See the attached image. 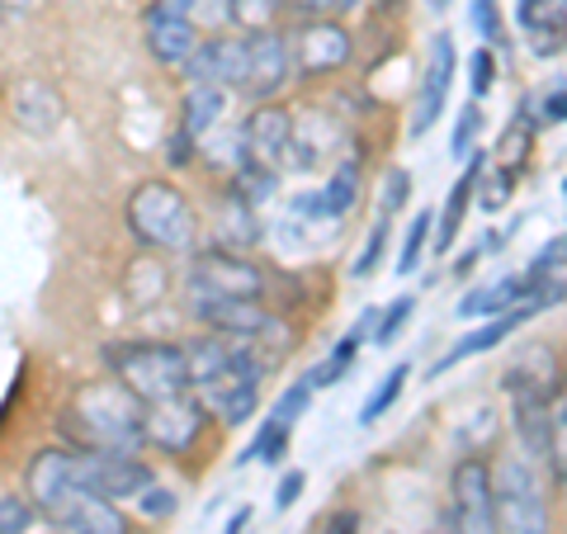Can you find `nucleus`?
I'll use <instances>...</instances> for the list:
<instances>
[{
    "instance_id": "obj_36",
    "label": "nucleus",
    "mask_w": 567,
    "mask_h": 534,
    "mask_svg": "<svg viewBox=\"0 0 567 534\" xmlns=\"http://www.w3.org/2000/svg\"><path fill=\"white\" fill-rule=\"evenodd\" d=\"M412 312H416V298H398L393 308H388L379 317V327H374V346H393V336L412 322Z\"/></svg>"
},
{
    "instance_id": "obj_48",
    "label": "nucleus",
    "mask_w": 567,
    "mask_h": 534,
    "mask_svg": "<svg viewBox=\"0 0 567 534\" xmlns=\"http://www.w3.org/2000/svg\"><path fill=\"white\" fill-rule=\"evenodd\" d=\"M223 534H251V506H237L233 511V521H227Z\"/></svg>"
},
{
    "instance_id": "obj_47",
    "label": "nucleus",
    "mask_w": 567,
    "mask_h": 534,
    "mask_svg": "<svg viewBox=\"0 0 567 534\" xmlns=\"http://www.w3.org/2000/svg\"><path fill=\"white\" fill-rule=\"evenodd\" d=\"M544 119H554V123H567V91H554V95H544Z\"/></svg>"
},
{
    "instance_id": "obj_37",
    "label": "nucleus",
    "mask_w": 567,
    "mask_h": 534,
    "mask_svg": "<svg viewBox=\"0 0 567 534\" xmlns=\"http://www.w3.org/2000/svg\"><path fill=\"white\" fill-rule=\"evenodd\" d=\"M308 402H312V383H308V379H303V383H289V388H284V398L275 402V421L298 425V417L308 412Z\"/></svg>"
},
{
    "instance_id": "obj_25",
    "label": "nucleus",
    "mask_w": 567,
    "mask_h": 534,
    "mask_svg": "<svg viewBox=\"0 0 567 534\" xmlns=\"http://www.w3.org/2000/svg\"><path fill=\"white\" fill-rule=\"evenodd\" d=\"M354 199H360V162H341L327 175V185L312 199H303V208L317 213V218H346Z\"/></svg>"
},
{
    "instance_id": "obj_33",
    "label": "nucleus",
    "mask_w": 567,
    "mask_h": 534,
    "mask_svg": "<svg viewBox=\"0 0 567 534\" xmlns=\"http://www.w3.org/2000/svg\"><path fill=\"white\" fill-rule=\"evenodd\" d=\"M477 133H483V100H468L464 110H458L454 137H450V147H454L458 162H468V156L477 152Z\"/></svg>"
},
{
    "instance_id": "obj_29",
    "label": "nucleus",
    "mask_w": 567,
    "mask_h": 534,
    "mask_svg": "<svg viewBox=\"0 0 567 534\" xmlns=\"http://www.w3.org/2000/svg\"><path fill=\"white\" fill-rule=\"evenodd\" d=\"M406 379H412V364H398V369H388L383 373V383L369 393V402L360 407V425H374L388 407H398V398H402V388H406Z\"/></svg>"
},
{
    "instance_id": "obj_23",
    "label": "nucleus",
    "mask_w": 567,
    "mask_h": 534,
    "mask_svg": "<svg viewBox=\"0 0 567 534\" xmlns=\"http://www.w3.org/2000/svg\"><path fill=\"white\" fill-rule=\"evenodd\" d=\"M227 100H233V91H223V85H189V91H185V119H181V129L194 142H208L213 133L223 129Z\"/></svg>"
},
{
    "instance_id": "obj_24",
    "label": "nucleus",
    "mask_w": 567,
    "mask_h": 534,
    "mask_svg": "<svg viewBox=\"0 0 567 534\" xmlns=\"http://www.w3.org/2000/svg\"><path fill=\"white\" fill-rule=\"evenodd\" d=\"M14 123H20L24 133H33V137L52 133L62 123V95L52 91V85H43V81H29L24 91L14 95Z\"/></svg>"
},
{
    "instance_id": "obj_21",
    "label": "nucleus",
    "mask_w": 567,
    "mask_h": 534,
    "mask_svg": "<svg viewBox=\"0 0 567 534\" xmlns=\"http://www.w3.org/2000/svg\"><path fill=\"white\" fill-rule=\"evenodd\" d=\"M483 152H473V162L464 166V175L454 181V189H450V199H445V208H440V233H435V256H450L454 251V242H458V233H464V218H468V204H473V194H477V185H483Z\"/></svg>"
},
{
    "instance_id": "obj_11",
    "label": "nucleus",
    "mask_w": 567,
    "mask_h": 534,
    "mask_svg": "<svg viewBox=\"0 0 567 534\" xmlns=\"http://www.w3.org/2000/svg\"><path fill=\"white\" fill-rule=\"evenodd\" d=\"M293 48V76H331L350 62V33L336 20H303L289 33Z\"/></svg>"
},
{
    "instance_id": "obj_39",
    "label": "nucleus",
    "mask_w": 567,
    "mask_h": 534,
    "mask_svg": "<svg viewBox=\"0 0 567 534\" xmlns=\"http://www.w3.org/2000/svg\"><path fill=\"white\" fill-rule=\"evenodd\" d=\"M468 20H473V29H477V39H487V48H492V43H506V39H502V10H496V0H473Z\"/></svg>"
},
{
    "instance_id": "obj_32",
    "label": "nucleus",
    "mask_w": 567,
    "mask_h": 534,
    "mask_svg": "<svg viewBox=\"0 0 567 534\" xmlns=\"http://www.w3.org/2000/svg\"><path fill=\"white\" fill-rule=\"evenodd\" d=\"M516 14H520V24H525V29L554 33V29L567 24V0H520Z\"/></svg>"
},
{
    "instance_id": "obj_10",
    "label": "nucleus",
    "mask_w": 567,
    "mask_h": 534,
    "mask_svg": "<svg viewBox=\"0 0 567 534\" xmlns=\"http://www.w3.org/2000/svg\"><path fill=\"white\" fill-rule=\"evenodd\" d=\"M450 521L464 534H496L492 515V464L483 459H458L450 477Z\"/></svg>"
},
{
    "instance_id": "obj_22",
    "label": "nucleus",
    "mask_w": 567,
    "mask_h": 534,
    "mask_svg": "<svg viewBox=\"0 0 567 534\" xmlns=\"http://www.w3.org/2000/svg\"><path fill=\"white\" fill-rule=\"evenodd\" d=\"M502 388H506V398L511 402H520V398H554L558 393V383H554V350H525L516 364H511L502 373Z\"/></svg>"
},
{
    "instance_id": "obj_2",
    "label": "nucleus",
    "mask_w": 567,
    "mask_h": 534,
    "mask_svg": "<svg viewBox=\"0 0 567 534\" xmlns=\"http://www.w3.org/2000/svg\"><path fill=\"white\" fill-rule=\"evenodd\" d=\"M110 369H114V379L147 407L194 393L189 355L181 341H123L110 350Z\"/></svg>"
},
{
    "instance_id": "obj_40",
    "label": "nucleus",
    "mask_w": 567,
    "mask_h": 534,
    "mask_svg": "<svg viewBox=\"0 0 567 534\" xmlns=\"http://www.w3.org/2000/svg\"><path fill=\"white\" fill-rule=\"evenodd\" d=\"M406 194H412V175H406L402 166H393L383 175V194H379V213H388V218H393V213L406 204Z\"/></svg>"
},
{
    "instance_id": "obj_30",
    "label": "nucleus",
    "mask_w": 567,
    "mask_h": 534,
    "mask_svg": "<svg viewBox=\"0 0 567 534\" xmlns=\"http://www.w3.org/2000/svg\"><path fill=\"white\" fill-rule=\"evenodd\" d=\"M548 464L567 483V383L548 402Z\"/></svg>"
},
{
    "instance_id": "obj_14",
    "label": "nucleus",
    "mask_w": 567,
    "mask_h": 534,
    "mask_svg": "<svg viewBox=\"0 0 567 534\" xmlns=\"http://www.w3.org/2000/svg\"><path fill=\"white\" fill-rule=\"evenodd\" d=\"M204 402L185 393V398H171V402H152L147 407V444L166 454H185L194 440L204 431Z\"/></svg>"
},
{
    "instance_id": "obj_49",
    "label": "nucleus",
    "mask_w": 567,
    "mask_h": 534,
    "mask_svg": "<svg viewBox=\"0 0 567 534\" xmlns=\"http://www.w3.org/2000/svg\"><path fill=\"white\" fill-rule=\"evenodd\" d=\"M425 534H464V530H458L454 521H435V530H425Z\"/></svg>"
},
{
    "instance_id": "obj_28",
    "label": "nucleus",
    "mask_w": 567,
    "mask_h": 534,
    "mask_svg": "<svg viewBox=\"0 0 567 534\" xmlns=\"http://www.w3.org/2000/svg\"><path fill=\"white\" fill-rule=\"evenodd\" d=\"M289 435H293V425H284V421L270 417V421H265L260 431H256V440L241 450L237 464H251V459H260V464H279L284 450H289Z\"/></svg>"
},
{
    "instance_id": "obj_4",
    "label": "nucleus",
    "mask_w": 567,
    "mask_h": 534,
    "mask_svg": "<svg viewBox=\"0 0 567 534\" xmlns=\"http://www.w3.org/2000/svg\"><path fill=\"white\" fill-rule=\"evenodd\" d=\"M270 355H265L256 341H237L233 336V355L218 373L194 383V398L204 402V412H213L223 425H241L256 417L260 407V388H265V373H270Z\"/></svg>"
},
{
    "instance_id": "obj_34",
    "label": "nucleus",
    "mask_w": 567,
    "mask_h": 534,
    "mask_svg": "<svg viewBox=\"0 0 567 534\" xmlns=\"http://www.w3.org/2000/svg\"><path fill=\"white\" fill-rule=\"evenodd\" d=\"M388 233H393V218H388V213H379L374 227H369V242L360 246V256H354V265H350V275H354V279H369V275L379 270L383 246H388Z\"/></svg>"
},
{
    "instance_id": "obj_15",
    "label": "nucleus",
    "mask_w": 567,
    "mask_h": 534,
    "mask_svg": "<svg viewBox=\"0 0 567 534\" xmlns=\"http://www.w3.org/2000/svg\"><path fill=\"white\" fill-rule=\"evenodd\" d=\"M454 71H458V52L450 33H435L431 43V62H425V76H421V91H416V114H412V137H421L431 123L445 114L450 104V85H454Z\"/></svg>"
},
{
    "instance_id": "obj_17",
    "label": "nucleus",
    "mask_w": 567,
    "mask_h": 534,
    "mask_svg": "<svg viewBox=\"0 0 567 534\" xmlns=\"http://www.w3.org/2000/svg\"><path fill=\"white\" fill-rule=\"evenodd\" d=\"M189 85H223V91H241L246 81V39H204L199 52L181 66Z\"/></svg>"
},
{
    "instance_id": "obj_8",
    "label": "nucleus",
    "mask_w": 567,
    "mask_h": 534,
    "mask_svg": "<svg viewBox=\"0 0 567 534\" xmlns=\"http://www.w3.org/2000/svg\"><path fill=\"white\" fill-rule=\"evenodd\" d=\"M76 464H81L85 487H95L110 502H137L156 483L152 464L133 450H76Z\"/></svg>"
},
{
    "instance_id": "obj_51",
    "label": "nucleus",
    "mask_w": 567,
    "mask_h": 534,
    "mask_svg": "<svg viewBox=\"0 0 567 534\" xmlns=\"http://www.w3.org/2000/svg\"><path fill=\"white\" fill-rule=\"evenodd\" d=\"M425 6H431V10H450L454 0H425Z\"/></svg>"
},
{
    "instance_id": "obj_38",
    "label": "nucleus",
    "mask_w": 567,
    "mask_h": 534,
    "mask_svg": "<svg viewBox=\"0 0 567 534\" xmlns=\"http://www.w3.org/2000/svg\"><path fill=\"white\" fill-rule=\"evenodd\" d=\"M133 506H137V515H147V521H166V515H175V506H181V496H175L171 487H162V483H152Z\"/></svg>"
},
{
    "instance_id": "obj_41",
    "label": "nucleus",
    "mask_w": 567,
    "mask_h": 534,
    "mask_svg": "<svg viewBox=\"0 0 567 534\" xmlns=\"http://www.w3.org/2000/svg\"><path fill=\"white\" fill-rule=\"evenodd\" d=\"M189 20H194V29H223V24H233V0H194Z\"/></svg>"
},
{
    "instance_id": "obj_26",
    "label": "nucleus",
    "mask_w": 567,
    "mask_h": 534,
    "mask_svg": "<svg viewBox=\"0 0 567 534\" xmlns=\"http://www.w3.org/2000/svg\"><path fill=\"white\" fill-rule=\"evenodd\" d=\"M374 327H379V317H374V312H364V322H354V327L341 336V346H336V350L327 355V360L308 373V383H312V388H331V383H341L346 373H350V364H354V355H360V341H374Z\"/></svg>"
},
{
    "instance_id": "obj_35",
    "label": "nucleus",
    "mask_w": 567,
    "mask_h": 534,
    "mask_svg": "<svg viewBox=\"0 0 567 534\" xmlns=\"http://www.w3.org/2000/svg\"><path fill=\"white\" fill-rule=\"evenodd\" d=\"M492 85H496V58H492V48H473V58H468V100H487Z\"/></svg>"
},
{
    "instance_id": "obj_31",
    "label": "nucleus",
    "mask_w": 567,
    "mask_h": 534,
    "mask_svg": "<svg viewBox=\"0 0 567 534\" xmlns=\"http://www.w3.org/2000/svg\"><path fill=\"white\" fill-rule=\"evenodd\" d=\"M431 227H435V213L431 208H421L412 223H406V237L398 246V275H412L416 265H421V251H425V242H431Z\"/></svg>"
},
{
    "instance_id": "obj_5",
    "label": "nucleus",
    "mask_w": 567,
    "mask_h": 534,
    "mask_svg": "<svg viewBox=\"0 0 567 534\" xmlns=\"http://www.w3.org/2000/svg\"><path fill=\"white\" fill-rule=\"evenodd\" d=\"M496 534H548V492L529 454H502L492 464Z\"/></svg>"
},
{
    "instance_id": "obj_12",
    "label": "nucleus",
    "mask_w": 567,
    "mask_h": 534,
    "mask_svg": "<svg viewBox=\"0 0 567 534\" xmlns=\"http://www.w3.org/2000/svg\"><path fill=\"white\" fill-rule=\"evenodd\" d=\"M76 487H85L81 477V464H76V450H39L29 459V473H24V496L39 506L48 521L58 515V506L66 502Z\"/></svg>"
},
{
    "instance_id": "obj_42",
    "label": "nucleus",
    "mask_w": 567,
    "mask_h": 534,
    "mask_svg": "<svg viewBox=\"0 0 567 534\" xmlns=\"http://www.w3.org/2000/svg\"><path fill=\"white\" fill-rule=\"evenodd\" d=\"M289 10H298L303 20H336V14H346L354 0H284Z\"/></svg>"
},
{
    "instance_id": "obj_27",
    "label": "nucleus",
    "mask_w": 567,
    "mask_h": 534,
    "mask_svg": "<svg viewBox=\"0 0 567 534\" xmlns=\"http://www.w3.org/2000/svg\"><path fill=\"white\" fill-rule=\"evenodd\" d=\"M260 242V227H256V208L241 199V194H233L227 199V233L218 237V246H227V251H246V246Z\"/></svg>"
},
{
    "instance_id": "obj_52",
    "label": "nucleus",
    "mask_w": 567,
    "mask_h": 534,
    "mask_svg": "<svg viewBox=\"0 0 567 534\" xmlns=\"http://www.w3.org/2000/svg\"><path fill=\"white\" fill-rule=\"evenodd\" d=\"M563 194H567V181H563Z\"/></svg>"
},
{
    "instance_id": "obj_44",
    "label": "nucleus",
    "mask_w": 567,
    "mask_h": 534,
    "mask_svg": "<svg viewBox=\"0 0 567 534\" xmlns=\"http://www.w3.org/2000/svg\"><path fill=\"white\" fill-rule=\"evenodd\" d=\"M303 487H308V473L303 469H289L279 477V492H275V511H289L298 496H303Z\"/></svg>"
},
{
    "instance_id": "obj_18",
    "label": "nucleus",
    "mask_w": 567,
    "mask_h": 534,
    "mask_svg": "<svg viewBox=\"0 0 567 534\" xmlns=\"http://www.w3.org/2000/svg\"><path fill=\"white\" fill-rule=\"evenodd\" d=\"M331 147H341V123H331L322 110H303L293 114V137H289V166L293 171H317Z\"/></svg>"
},
{
    "instance_id": "obj_46",
    "label": "nucleus",
    "mask_w": 567,
    "mask_h": 534,
    "mask_svg": "<svg viewBox=\"0 0 567 534\" xmlns=\"http://www.w3.org/2000/svg\"><path fill=\"white\" fill-rule=\"evenodd\" d=\"M506 189H511V175H496V181L487 185V194H483V208H502L506 204Z\"/></svg>"
},
{
    "instance_id": "obj_20",
    "label": "nucleus",
    "mask_w": 567,
    "mask_h": 534,
    "mask_svg": "<svg viewBox=\"0 0 567 534\" xmlns=\"http://www.w3.org/2000/svg\"><path fill=\"white\" fill-rule=\"evenodd\" d=\"M554 284V279H548ZM544 289V279L535 275H506V279H496V284H483V289H473L464 302H458V317H502L511 308H520L525 298H535Z\"/></svg>"
},
{
    "instance_id": "obj_6",
    "label": "nucleus",
    "mask_w": 567,
    "mask_h": 534,
    "mask_svg": "<svg viewBox=\"0 0 567 534\" xmlns=\"http://www.w3.org/2000/svg\"><path fill=\"white\" fill-rule=\"evenodd\" d=\"M185 298H189V308L194 302H213V298H265V270L246 251L208 246L189 265Z\"/></svg>"
},
{
    "instance_id": "obj_45",
    "label": "nucleus",
    "mask_w": 567,
    "mask_h": 534,
    "mask_svg": "<svg viewBox=\"0 0 567 534\" xmlns=\"http://www.w3.org/2000/svg\"><path fill=\"white\" fill-rule=\"evenodd\" d=\"M322 534H360V511H331Z\"/></svg>"
},
{
    "instance_id": "obj_1",
    "label": "nucleus",
    "mask_w": 567,
    "mask_h": 534,
    "mask_svg": "<svg viewBox=\"0 0 567 534\" xmlns=\"http://www.w3.org/2000/svg\"><path fill=\"white\" fill-rule=\"evenodd\" d=\"M66 435L76 450H147V402L133 398L118 379L76 388L66 407Z\"/></svg>"
},
{
    "instance_id": "obj_43",
    "label": "nucleus",
    "mask_w": 567,
    "mask_h": 534,
    "mask_svg": "<svg viewBox=\"0 0 567 534\" xmlns=\"http://www.w3.org/2000/svg\"><path fill=\"white\" fill-rule=\"evenodd\" d=\"M194 152H199V142H194L185 129H175V133L166 137V166H175V171L189 166V162H194Z\"/></svg>"
},
{
    "instance_id": "obj_7",
    "label": "nucleus",
    "mask_w": 567,
    "mask_h": 534,
    "mask_svg": "<svg viewBox=\"0 0 567 534\" xmlns=\"http://www.w3.org/2000/svg\"><path fill=\"white\" fill-rule=\"evenodd\" d=\"M563 298H567V279L544 284V289H539L535 298H525L520 308H511V312H502V317H492L487 327H477V331H468L458 346H450V350H445V355H440V360L431 364V379H435V373H445V369H454V364H464L468 355H487L492 346H502L506 336H516V331L529 322V317H539L544 308H558Z\"/></svg>"
},
{
    "instance_id": "obj_16",
    "label": "nucleus",
    "mask_w": 567,
    "mask_h": 534,
    "mask_svg": "<svg viewBox=\"0 0 567 534\" xmlns=\"http://www.w3.org/2000/svg\"><path fill=\"white\" fill-rule=\"evenodd\" d=\"M52 525H62V534H133V521L123 515V506L100 496L95 487L71 492L52 515Z\"/></svg>"
},
{
    "instance_id": "obj_19",
    "label": "nucleus",
    "mask_w": 567,
    "mask_h": 534,
    "mask_svg": "<svg viewBox=\"0 0 567 534\" xmlns=\"http://www.w3.org/2000/svg\"><path fill=\"white\" fill-rule=\"evenodd\" d=\"M199 33L204 29H194L189 20H171V14H152L147 10V29H142V39H147V52L156 62L181 71L194 52H199V43H204Z\"/></svg>"
},
{
    "instance_id": "obj_50",
    "label": "nucleus",
    "mask_w": 567,
    "mask_h": 534,
    "mask_svg": "<svg viewBox=\"0 0 567 534\" xmlns=\"http://www.w3.org/2000/svg\"><path fill=\"white\" fill-rule=\"evenodd\" d=\"M20 6H33V0H0V10H20Z\"/></svg>"
},
{
    "instance_id": "obj_3",
    "label": "nucleus",
    "mask_w": 567,
    "mask_h": 534,
    "mask_svg": "<svg viewBox=\"0 0 567 534\" xmlns=\"http://www.w3.org/2000/svg\"><path fill=\"white\" fill-rule=\"evenodd\" d=\"M123 218H128V233L152 251H189L199 237V213L171 181H142L128 194Z\"/></svg>"
},
{
    "instance_id": "obj_13",
    "label": "nucleus",
    "mask_w": 567,
    "mask_h": 534,
    "mask_svg": "<svg viewBox=\"0 0 567 534\" xmlns=\"http://www.w3.org/2000/svg\"><path fill=\"white\" fill-rule=\"evenodd\" d=\"M289 137H293V114L284 104L265 100L251 110V119L241 123V152L246 162H256L265 171H284L289 166Z\"/></svg>"
},
{
    "instance_id": "obj_9",
    "label": "nucleus",
    "mask_w": 567,
    "mask_h": 534,
    "mask_svg": "<svg viewBox=\"0 0 567 534\" xmlns=\"http://www.w3.org/2000/svg\"><path fill=\"white\" fill-rule=\"evenodd\" d=\"M293 81V48H289V33H279V29H256V33H246V81H241V91L246 100H275L284 85Z\"/></svg>"
}]
</instances>
